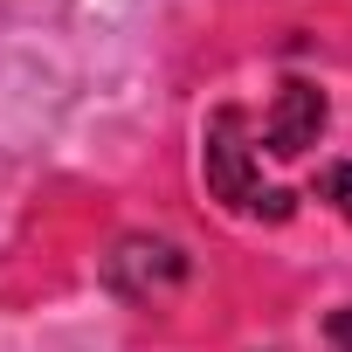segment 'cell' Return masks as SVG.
I'll use <instances>...</instances> for the list:
<instances>
[{"label": "cell", "mask_w": 352, "mask_h": 352, "mask_svg": "<svg viewBox=\"0 0 352 352\" xmlns=\"http://www.w3.org/2000/svg\"><path fill=\"white\" fill-rule=\"evenodd\" d=\"M318 131H324V97H318L311 83H283V90H276V111H270V124H263V145H270V152H304Z\"/></svg>", "instance_id": "2"}, {"label": "cell", "mask_w": 352, "mask_h": 352, "mask_svg": "<svg viewBox=\"0 0 352 352\" xmlns=\"http://www.w3.org/2000/svg\"><path fill=\"white\" fill-rule=\"evenodd\" d=\"M318 194L352 221V159H338V166H324V173H318Z\"/></svg>", "instance_id": "3"}, {"label": "cell", "mask_w": 352, "mask_h": 352, "mask_svg": "<svg viewBox=\"0 0 352 352\" xmlns=\"http://www.w3.org/2000/svg\"><path fill=\"white\" fill-rule=\"evenodd\" d=\"M242 124H249L242 111H214V118H208V152H201L208 187H214L235 214H270V221H283V214H290V194L256 180V145H242Z\"/></svg>", "instance_id": "1"}]
</instances>
